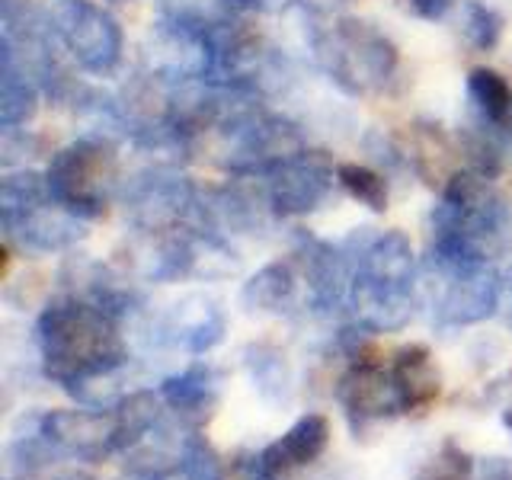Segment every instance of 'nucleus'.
Segmentation results:
<instances>
[{"mask_svg": "<svg viewBox=\"0 0 512 480\" xmlns=\"http://www.w3.org/2000/svg\"><path fill=\"white\" fill-rule=\"evenodd\" d=\"M36 340L45 378L71 394L96 378L116 375L128 362L119 317L93 298H61L48 304L36 324Z\"/></svg>", "mask_w": 512, "mask_h": 480, "instance_id": "obj_1", "label": "nucleus"}, {"mask_svg": "<svg viewBox=\"0 0 512 480\" xmlns=\"http://www.w3.org/2000/svg\"><path fill=\"white\" fill-rule=\"evenodd\" d=\"M343 250L352 266L349 308L362 330L394 333L413 317V247L400 231L349 234Z\"/></svg>", "mask_w": 512, "mask_h": 480, "instance_id": "obj_2", "label": "nucleus"}, {"mask_svg": "<svg viewBox=\"0 0 512 480\" xmlns=\"http://www.w3.org/2000/svg\"><path fill=\"white\" fill-rule=\"evenodd\" d=\"M512 253V205L487 173H458L432 208V260H500Z\"/></svg>", "mask_w": 512, "mask_h": 480, "instance_id": "obj_3", "label": "nucleus"}, {"mask_svg": "<svg viewBox=\"0 0 512 480\" xmlns=\"http://www.w3.org/2000/svg\"><path fill=\"white\" fill-rule=\"evenodd\" d=\"M0 218L10 244L29 253H58L87 237L84 218L68 212L39 173L7 176L0 186Z\"/></svg>", "mask_w": 512, "mask_h": 480, "instance_id": "obj_4", "label": "nucleus"}, {"mask_svg": "<svg viewBox=\"0 0 512 480\" xmlns=\"http://www.w3.org/2000/svg\"><path fill=\"white\" fill-rule=\"evenodd\" d=\"M48 192L80 218L106 215L119 186V157L109 135H84L61 148L45 173Z\"/></svg>", "mask_w": 512, "mask_h": 480, "instance_id": "obj_5", "label": "nucleus"}, {"mask_svg": "<svg viewBox=\"0 0 512 480\" xmlns=\"http://www.w3.org/2000/svg\"><path fill=\"white\" fill-rule=\"evenodd\" d=\"M314 52L327 64L336 84L352 96L378 90L397 68L394 42L362 20H343L333 29H320Z\"/></svg>", "mask_w": 512, "mask_h": 480, "instance_id": "obj_6", "label": "nucleus"}, {"mask_svg": "<svg viewBox=\"0 0 512 480\" xmlns=\"http://www.w3.org/2000/svg\"><path fill=\"white\" fill-rule=\"evenodd\" d=\"M48 23L58 45L68 52L80 71L106 77L122 61V29L106 7L96 0H48Z\"/></svg>", "mask_w": 512, "mask_h": 480, "instance_id": "obj_7", "label": "nucleus"}, {"mask_svg": "<svg viewBox=\"0 0 512 480\" xmlns=\"http://www.w3.org/2000/svg\"><path fill=\"white\" fill-rule=\"evenodd\" d=\"M144 64H148V77L167 87L208 80L215 68L212 29L164 16L151 23L148 39H144Z\"/></svg>", "mask_w": 512, "mask_h": 480, "instance_id": "obj_8", "label": "nucleus"}, {"mask_svg": "<svg viewBox=\"0 0 512 480\" xmlns=\"http://www.w3.org/2000/svg\"><path fill=\"white\" fill-rule=\"evenodd\" d=\"M432 269H436V276H439V295H436V308H432L439 327L480 324V320L493 317L496 308H500L503 282L490 269V263L432 260Z\"/></svg>", "mask_w": 512, "mask_h": 480, "instance_id": "obj_9", "label": "nucleus"}, {"mask_svg": "<svg viewBox=\"0 0 512 480\" xmlns=\"http://www.w3.org/2000/svg\"><path fill=\"white\" fill-rule=\"evenodd\" d=\"M125 212L141 231H170L180 221L196 215V189L189 186L183 173L167 167H151L132 180H125L122 189Z\"/></svg>", "mask_w": 512, "mask_h": 480, "instance_id": "obj_10", "label": "nucleus"}, {"mask_svg": "<svg viewBox=\"0 0 512 480\" xmlns=\"http://www.w3.org/2000/svg\"><path fill=\"white\" fill-rule=\"evenodd\" d=\"M266 208L279 218L311 215L327 202L333 189V170L320 157L298 151L272 164L266 173Z\"/></svg>", "mask_w": 512, "mask_h": 480, "instance_id": "obj_11", "label": "nucleus"}, {"mask_svg": "<svg viewBox=\"0 0 512 480\" xmlns=\"http://www.w3.org/2000/svg\"><path fill=\"white\" fill-rule=\"evenodd\" d=\"M39 432L61 455L100 461L116 452V416L103 410H48L36 416Z\"/></svg>", "mask_w": 512, "mask_h": 480, "instance_id": "obj_12", "label": "nucleus"}, {"mask_svg": "<svg viewBox=\"0 0 512 480\" xmlns=\"http://www.w3.org/2000/svg\"><path fill=\"white\" fill-rule=\"evenodd\" d=\"M333 394L340 400V407L346 410L352 432H362L368 423L391 420V416L400 413L391 372H384L381 365L368 359L352 362L343 372V378L336 381Z\"/></svg>", "mask_w": 512, "mask_h": 480, "instance_id": "obj_13", "label": "nucleus"}, {"mask_svg": "<svg viewBox=\"0 0 512 480\" xmlns=\"http://www.w3.org/2000/svg\"><path fill=\"white\" fill-rule=\"evenodd\" d=\"M327 445H330V420L324 413H304L282 439H276L272 445L263 448L256 464H260L269 477L282 480L292 468L314 464L320 455L327 452Z\"/></svg>", "mask_w": 512, "mask_h": 480, "instance_id": "obj_14", "label": "nucleus"}, {"mask_svg": "<svg viewBox=\"0 0 512 480\" xmlns=\"http://www.w3.org/2000/svg\"><path fill=\"white\" fill-rule=\"evenodd\" d=\"M304 276L314 311H336L349 301L352 266L343 244H324V240H304Z\"/></svg>", "mask_w": 512, "mask_h": 480, "instance_id": "obj_15", "label": "nucleus"}, {"mask_svg": "<svg viewBox=\"0 0 512 480\" xmlns=\"http://www.w3.org/2000/svg\"><path fill=\"white\" fill-rule=\"evenodd\" d=\"M388 372L397 391L400 413H423L442 394V381L436 365H432V352L423 343H410L404 349H397Z\"/></svg>", "mask_w": 512, "mask_h": 480, "instance_id": "obj_16", "label": "nucleus"}, {"mask_svg": "<svg viewBox=\"0 0 512 480\" xmlns=\"http://www.w3.org/2000/svg\"><path fill=\"white\" fill-rule=\"evenodd\" d=\"M218 378L221 372L212 365H189L186 372L160 384V397L170 410H176L186 423H202L218 404Z\"/></svg>", "mask_w": 512, "mask_h": 480, "instance_id": "obj_17", "label": "nucleus"}, {"mask_svg": "<svg viewBox=\"0 0 512 480\" xmlns=\"http://www.w3.org/2000/svg\"><path fill=\"white\" fill-rule=\"evenodd\" d=\"M164 330L176 346H183L192 356H202V352L215 349L224 340V314L215 301L189 298L176 304Z\"/></svg>", "mask_w": 512, "mask_h": 480, "instance_id": "obj_18", "label": "nucleus"}, {"mask_svg": "<svg viewBox=\"0 0 512 480\" xmlns=\"http://www.w3.org/2000/svg\"><path fill=\"white\" fill-rule=\"evenodd\" d=\"M295 272L288 263H269L260 272L244 282V292H240V301H244L247 311L256 314H279L288 304L295 301Z\"/></svg>", "mask_w": 512, "mask_h": 480, "instance_id": "obj_19", "label": "nucleus"}, {"mask_svg": "<svg viewBox=\"0 0 512 480\" xmlns=\"http://www.w3.org/2000/svg\"><path fill=\"white\" fill-rule=\"evenodd\" d=\"M468 100L477 112L480 125H487L490 132H500L512 119V90L500 71L474 68L468 77Z\"/></svg>", "mask_w": 512, "mask_h": 480, "instance_id": "obj_20", "label": "nucleus"}, {"mask_svg": "<svg viewBox=\"0 0 512 480\" xmlns=\"http://www.w3.org/2000/svg\"><path fill=\"white\" fill-rule=\"evenodd\" d=\"M39 106V87L16 64L0 55V125L20 128L32 119Z\"/></svg>", "mask_w": 512, "mask_h": 480, "instance_id": "obj_21", "label": "nucleus"}, {"mask_svg": "<svg viewBox=\"0 0 512 480\" xmlns=\"http://www.w3.org/2000/svg\"><path fill=\"white\" fill-rule=\"evenodd\" d=\"M244 365L266 400H288L292 391V375H288V362L285 356L269 343H250L244 349Z\"/></svg>", "mask_w": 512, "mask_h": 480, "instance_id": "obj_22", "label": "nucleus"}, {"mask_svg": "<svg viewBox=\"0 0 512 480\" xmlns=\"http://www.w3.org/2000/svg\"><path fill=\"white\" fill-rule=\"evenodd\" d=\"M336 183H340L356 202H362L368 212H384V208H388V180L372 167L340 164L336 167Z\"/></svg>", "mask_w": 512, "mask_h": 480, "instance_id": "obj_23", "label": "nucleus"}, {"mask_svg": "<svg viewBox=\"0 0 512 480\" xmlns=\"http://www.w3.org/2000/svg\"><path fill=\"white\" fill-rule=\"evenodd\" d=\"M413 480H474V458L452 439L439 445V452L420 464Z\"/></svg>", "mask_w": 512, "mask_h": 480, "instance_id": "obj_24", "label": "nucleus"}, {"mask_svg": "<svg viewBox=\"0 0 512 480\" xmlns=\"http://www.w3.org/2000/svg\"><path fill=\"white\" fill-rule=\"evenodd\" d=\"M461 10H464L461 29L477 52H490V48H496V42L503 36V16L490 4H484V0H464Z\"/></svg>", "mask_w": 512, "mask_h": 480, "instance_id": "obj_25", "label": "nucleus"}, {"mask_svg": "<svg viewBox=\"0 0 512 480\" xmlns=\"http://www.w3.org/2000/svg\"><path fill=\"white\" fill-rule=\"evenodd\" d=\"M410 7L423 20H442V16L455 7V0H410Z\"/></svg>", "mask_w": 512, "mask_h": 480, "instance_id": "obj_26", "label": "nucleus"}, {"mask_svg": "<svg viewBox=\"0 0 512 480\" xmlns=\"http://www.w3.org/2000/svg\"><path fill=\"white\" fill-rule=\"evenodd\" d=\"M480 480H512V461L509 458H487L480 464Z\"/></svg>", "mask_w": 512, "mask_h": 480, "instance_id": "obj_27", "label": "nucleus"}, {"mask_svg": "<svg viewBox=\"0 0 512 480\" xmlns=\"http://www.w3.org/2000/svg\"><path fill=\"white\" fill-rule=\"evenodd\" d=\"M503 426H506V429L512 432V407H509V410L503 413Z\"/></svg>", "mask_w": 512, "mask_h": 480, "instance_id": "obj_28", "label": "nucleus"}]
</instances>
